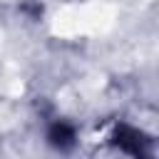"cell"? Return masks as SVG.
I'll return each instance as SVG.
<instances>
[{"label":"cell","instance_id":"obj_1","mask_svg":"<svg viewBox=\"0 0 159 159\" xmlns=\"http://www.w3.org/2000/svg\"><path fill=\"white\" fill-rule=\"evenodd\" d=\"M112 144L129 159H154V142L129 124H119L114 129Z\"/></svg>","mask_w":159,"mask_h":159},{"label":"cell","instance_id":"obj_2","mask_svg":"<svg viewBox=\"0 0 159 159\" xmlns=\"http://www.w3.org/2000/svg\"><path fill=\"white\" fill-rule=\"evenodd\" d=\"M47 142L60 149V152H67L75 147V127L67 124V122H55L50 129H47Z\"/></svg>","mask_w":159,"mask_h":159}]
</instances>
